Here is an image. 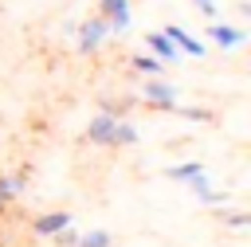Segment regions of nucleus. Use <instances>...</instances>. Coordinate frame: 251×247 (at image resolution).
I'll return each instance as SVG.
<instances>
[{
    "label": "nucleus",
    "mask_w": 251,
    "mask_h": 247,
    "mask_svg": "<svg viewBox=\"0 0 251 247\" xmlns=\"http://www.w3.org/2000/svg\"><path fill=\"white\" fill-rule=\"evenodd\" d=\"M106 39H110V24L102 16H86L82 24H75V51L78 55H98Z\"/></svg>",
    "instance_id": "obj_1"
},
{
    "label": "nucleus",
    "mask_w": 251,
    "mask_h": 247,
    "mask_svg": "<svg viewBox=\"0 0 251 247\" xmlns=\"http://www.w3.org/2000/svg\"><path fill=\"white\" fill-rule=\"evenodd\" d=\"M141 102H145V106H153V110L173 114V106L180 102V90H176L165 74H149V78H141Z\"/></svg>",
    "instance_id": "obj_2"
},
{
    "label": "nucleus",
    "mask_w": 251,
    "mask_h": 247,
    "mask_svg": "<svg viewBox=\"0 0 251 247\" xmlns=\"http://www.w3.org/2000/svg\"><path fill=\"white\" fill-rule=\"evenodd\" d=\"M98 16L110 24V35H126L133 27V4L129 0H98Z\"/></svg>",
    "instance_id": "obj_3"
},
{
    "label": "nucleus",
    "mask_w": 251,
    "mask_h": 247,
    "mask_svg": "<svg viewBox=\"0 0 251 247\" xmlns=\"http://www.w3.org/2000/svg\"><path fill=\"white\" fill-rule=\"evenodd\" d=\"M243 39H247L243 27L224 24V20H208V43H212V47H220V51H235V47H243Z\"/></svg>",
    "instance_id": "obj_4"
},
{
    "label": "nucleus",
    "mask_w": 251,
    "mask_h": 247,
    "mask_svg": "<svg viewBox=\"0 0 251 247\" xmlns=\"http://www.w3.org/2000/svg\"><path fill=\"white\" fill-rule=\"evenodd\" d=\"M188 192H192V196H196V200H200L204 208H224V204H227V192L212 184L208 169H204V173H196V176L188 180Z\"/></svg>",
    "instance_id": "obj_5"
},
{
    "label": "nucleus",
    "mask_w": 251,
    "mask_h": 247,
    "mask_svg": "<svg viewBox=\"0 0 251 247\" xmlns=\"http://www.w3.org/2000/svg\"><path fill=\"white\" fill-rule=\"evenodd\" d=\"M161 31L173 39V47H176L180 55H192V59H204V55H208V43H204V39H196L192 31H184L180 24H169V27H161Z\"/></svg>",
    "instance_id": "obj_6"
},
{
    "label": "nucleus",
    "mask_w": 251,
    "mask_h": 247,
    "mask_svg": "<svg viewBox=\"0 0 251 247\" xmlns=\"http://www.w3.org/2000/svg\"><path fill=\"white\" fill-rule=\"evenodd\" d=\"M27 188V169H16V173H0V212H8Z\"/></svg>",
    "instance_id": "obj_7"
},
{
    "label": "nucleus",
    "mask_w": 251,
    "mask_h": 247,
    "mask_svg": "<svg viewBox=\"0 0 251 247\" xmlns=\"http://www.w3.org/2000/svg\"><path fill=\"white\" fill-rule=\"evenodd\" d=\"M71 223V212L67 208H55V212H39L35 220H31V235H39V239H51L55 231H63Z\"/></svg>",
    "instance_id": "obj_8"
},
{
    "label": "nucleus",
    "mask_w": 251,
    "mask_h": 247,
    "mask_svg": "<svg viewBox=\"0 0 251 247\" xmlns=\"http://www.w3.org/2000/svg\"><path fill=\"white\" fill-rule=\"evenodd\" d=\"M114 122H118V118H110V114H102V110H98V114L86 122V133H82V137H86L90 145H102V149H110V137H114Z\"/></svg>",
    "instance_id": "obj_9"
},
{
    "label": "nucleus",
    "mask_w": 251,
    "mask_h": 247,
    "mask_svg": "<svg viewBox=\"0 0 251 247\" xmlns=\"http://www.w3.org/2000/svg\"><path fill=\"white\" fill-rule=\"evenodd\" d=\"M141 43H145V51H149V55H157L161 63H176V59H180V51L173 47V39H169L165 31H145V35H141Z\"/></svg>",
    "instance_id": "obj_10"
},
{
    "label": "nucleus",
    "mask_w": 251,
    "mask_h": 247,
    "mask_svg": "<svg viewBox=\"0 0 251 247\" xmlns=\"http://www.w3.org/2000/svg\"><path fill=\"white\" fill-rule=\"evenodd\" d=\"M137 125L129 122V118H118L114 122V137H110V149H126V145H137Z\"/></svg>",
    "instance_id": "obj_11"
},
{
    "label": "nucleus",
    "mask_w": 251,
    "mask_h": 247,
    "mask_svg": "<svg viewBox=\"0 0 251 247\" xmlns=\"http://www.w3.org/2000/svg\"><path fill=\"white\" fill-rule=\"evenodd\" d=\"M129 67H133L141 78H149V74H165V63H161L157 55H149V51H137V55L129 59Z\"/></svg>",
    "instance_id": "obj_12"
},
{
    "label": "nucleus",
    "mask_w": 251,
    "mask_h": 247,
    "mask_svg": "<svg viewBox=\"0 0 251 247\" xmlns=\"http://www.w3.org/2000/svg\"><path fill=\"white\" fill-rule=\"evenodd\" d=\"M196 173H204V161H180V165H169V169H165V176L176 180V184H188Z\"/></svg>",
    "instance_id": "obj_13"
},
{
    "label": "nucleus",
    "mask_w": 251,
    "mask_h": 247,
    "mask_svg": "<svg viewBox=\"0 0 251 247\" xmlns=\"http://www.w3.org/2000/svg\"><path fill=\"white\" fill-rule=\"evenodd\" d=\"M173 114L176 118H184V122H196V125H208V122H216V114L208 110V106H173Z\"/></svg>",
    "instance_id": "obj_14"
},
{
    "label": "nucleus",
    "mask_w": 251,
    "mask_h": 247,
    "mask_svg": "<svg viewBox=\"0 0 251 247\" xmlns=\"http://www.w3.org/2000/svg\"><path fill=\"white\" fill-rule=\"evenodd\" d=\"M75 247H114V235L106 231V227H90V231H82L78 235V243Z\"/></svg>",
    "instance_id": "obj_15"
},
{
    "label": "nucleus",
    "mask_w": 251,
    "mask_h": 247,
    "mask_svg": "<svg viewBox=\"0 0 251 247\" xmlns=\"http://www.w3.org/2000/svg\"><path fill=\"white\" fill-rule=\"evenodd\" d=\"M216 212H220V223H224V227L243 231V227L251 223V216H247V212H239V208H216Z\"/></svg>",
    "instance_id": "obj_16"
},
{
    "label": "nucleus",
    "mask_w": 251,
    "mask_h": 247,
    "mask_svg": "<svg viewBox=\"0 0 251 247\" xmlns=\"http://www.w3.org/2000/svg\"><path fill=\"white\" fill-rule=\"evenodd\" d=\"M98 110L110 114V118H129V98H102Z\"/></svg>",
    "instance_id": "obj_17"
},
{
    "label": "nucleus",
    "mask_w": 251,
    "mask_h": 247,
    "mask_svg": "<svg viewBox=\"0 0 251 247\" xmlns=\"http://www.w3.org/2000/svg\"><path fill=\"white\" fill-rule=\"evenodd\" d=\"M78 235H82V231H78V227H71V223H67V227H63V231H55V235H51V239H55V243H59V247H75V243H78Z\"/></svg>",
    "instance_id": "obj_18"
},
{
    "label": "nucleus",
    "mask_w": 251,
    "mask_h": 247,
    "mask_svg": "<svg viewBox=\"0 0 251 247\" xmlns=\"http://www.w3.org/2000/svg\"><path fill=\"white\" fill-rule=\"evenodd\" d=\"M192 8L204 16V20H216L220 16V8H216V0H192Z\"/></svg>",
    "instance_id": "obj_19"
}]
</instances>
